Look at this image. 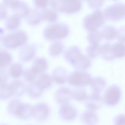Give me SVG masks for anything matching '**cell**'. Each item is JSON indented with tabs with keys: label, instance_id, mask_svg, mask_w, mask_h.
<instances>
[{
	"label": "cell",
	"instance_id": "cell-1",
	"mask_svg": "<svg viewBox=\"0 0 125 125\" xmlns=\"http://www.w3.org/2000/svg\"><path fill=\"white\" fill-rule=\"evenodd\" d=\"M64 56L68 61L80 69L85 67L88 62V57L83 54L80 48L76 45L67 48L64 52Z\"/></svg>",
	"mask_w": 125,
	"mask_h": 125
},
{
	"label": "cell",
	"instance_id": "cell-2",
	"mask_svg": "<svg viewBox=\"0 0 125 125\" xmlns=\"http://www.w3.org/2000/svg\"><path fill=\"white\" fill-rule=\"evenodd\" d=\"M69 31L68 27L60 22L51 23L44 28L43 34L45 38L48 40H55L63 38L66 36Z\"/></svg>",
	"mask_w": 125,
	"mask_h": 125
},
{
	"label": "cell",
	"instance_id": "cell-3",
	"mask_svg": "<svg viewBox=\"0 0 125 125\" xmlns=\"http://www.w3.org/2000/svg\"><path fill=\"white\" fill-rule=\"evenodd\" d=\"M49 3L54 11L69 14L79 11L82 5L80 0H51Z\"/></svg>",
	"mask_w": 125,
	"mask_h": 125
},
{
	"label": "cell",
	"instance_id": "cell-4",
	"mask_svg": "<svg viewBox=\"0 0 125 125\" xmlns=\"http://www.w3.org/2000/svg\"><path fill=\"white\" fill-rule=\"evenodd\" d=\"M105 20L103 12L96 9L85 17L83 24L85 28L90 32L97 30L103 24Z\"/></svg>",
	"mask_w": 125,
	"mask_h": 125
},
{
	"label": "cell",
	"instance_id": "cell-5",
	"mask_svg": "<svg viewBox=\"0 0 125 125\" xmlns=\"http://www.w3.org/2000/svg\"><path fill=\"white\" fill-rule=\"evenodd\" d=\"M103 12L105 18L112 21H118L125 16V4L121 2L111 4L106 7Z\"/></svg>",
	"mask_w": 125,
	"mask_h": 125
},
{
	"label": "cell",
	"instance_id": "cell-6",
	"mask_svg": "<svg viewBox=\"0 0 125 125\" xmlns=\"http://www.w3.org/2000/svg\"><path fill=\"white\" fill-rule=\"evenodd\" d=\"M27 36L22 31L15 32L6 36L4 40V45L10 48H15L23 44L26 41Z\"/></svg>",
	"mask_w": 125,
	"mask_h": 125
},
{
	"label": "cell",
	"instance_id": "cell-7",
	"mask_svg": "<svg viewBox=\"0 0 125 125\" xmlns=\"http://www.w3.org/2000/svg\"><path fill=\"white\" fill-rule=\"evenodd\" d=\"M68 80L70 84L79 86L87 85L91 83L92 80L88 73L80 71L73 72L68 77Z\"/></svg>",
	"mask_w": 125,
	"mask_h": 125
},
{
	"label": "cell",
	"instance_id": "cell-8",
	"mask_svg": "<svg viewBox=\"0 0 125 125\" xmlns=\"http://www.w3.org/2000/svg\"><path fill=\"white\" fill-rule=\"evenodd\" d=\"M120 96L121 91L119 87L115 85H112L106 91L105 94L104 100L108 104L114 105L118 102Z\"/></svg>",
	"mask_w": 125,
	"mask_h": 125
},
{
	"label": "cell",
	"instance_id": "cell-9",
	"mask_svg": "<svg viewBox=\"0 0 125 125\" xmlns=\"http://www.w3.org/2000/svg\"><path fill=\"white\" fill-rule=\"evenodd\" d=\"M50 113L49 106L44 103H39L33 106L32 116L38 120L46 119L49 115Z\"/></svg>",
	"mask_w": 125,
	"mask_h": 125
},
{
	"label": "cell",
	"instance_id": "cell-10",
	"mask_svg": "<svg viewBox=\"0 0 125 125\" xmlns=\"http://www.w3.org/2000/svg\"><path fill=\"white\" fill-rule=\"evenodd\" d=\"M4 3L8 6L17 10L16 14L21 18L26 15L30 9L26 3L19 1L5 0Z\"/></svg>",
	"mask_w": 125,
	"mask_h": 125
},
{
	"label": "cell",
	"instance_id": "cell-11",
	"mask_svg": "<svg viewBox=\"0 0 125 125\" xmlns=\"http://www.w3.org/2000/svg\"><path fill=\"white\" fill-rule=\"evenodd\" d=\"M54 97L58 103L61 104L67 103L73 97V92L67 88L62 87L56 91Z\"/></svg>",
	"mask_w": 125,
	"mask_h": 125
},
{
	"label": "cell",
	"instance_id": "cell-12",
	"mask_svg": "<svg viewBox=\"0 0 125 125\" xmlns=\"http://www.w3.org/2000/svg\"><path fill=\"white\" fill-rule=\"evenodd\" d=\"M59 115L63 120L69 121L74 118L76 115L75 109L68 103L61 104L59 110Z\"/></svg>",
	"mask_w": 125,
	"mask_h": 125
},
{
	"label": "cell",
	"instance_id": "cell-13",
	"mask_svg": "<svg viewBox=\"0 0 125 125\" xmlns=\"http://www.w3.org/2000/svg\"><path fill=\"white\" fill-rule=\"evenodd\" d=\"M32 108L33 106L29 104L21 103L15 115L21 119H28L32 116Z\"/></svg>",
	"mask_w": 125,
	"mask_h": 125
},
{
	"label": "cell",
	"instance_id": "cell-14",
	"mask_svg": "<svg viewBox=\"0 0 125 125\" xmlns=\"http://www.w3.org/2000/svg\"><path fill=\"white\" fill-rule=\"evenodd\" d=\"M53 81L59 84L65 83L68 80L67 72L63 67H58L53 70L51 76Z\"/></svg>",
	"mask_w": 125,
	"mask_h": 125
},
{
	"label": "cell",
	"instance_id": "cell-15",
	"mask_svg": "<svg viewBox=\"0 0 125 125\" xmlns=\"http://www.w3.org/2000/svg\"><path fill=\"white\" fill-rule=\"evenodd\" d=\"M110 51L111 59L115 58L123 57L125 55V45L119 42L111 44Z\"/></svg>",
	"mask_w": 125,
	"mask_h": 125
},
{
	"label": "cell",
	"instance_id": "cell-16",
	"mask_svg": "<svg viewBox=\"0 0 125 125\" xmlns=\"http://www.w3.org/2000/svg\"><path fill=\"white\" fill-rule=\"evenodd\" d=\"M26 16L27 22L31 25L37 24L42 20L40 11L37 8H30Z\"/></svg>",
	"mask_w": 125,
	"mask_h": 125
},
{
	"label": "cell",
	"instance_id": "cell-17",
	"mask_svg": "<svg viewBox=\"0 0 125 125\" xmlns=\"http://www.w3.org/2000/svg\"><path fill=\"white\" fill-rule=\"evenodd\" d=\"M36 46L35 44L31 43L24 47L21 52V56L24 60L28 61L34 57L36 52Z\"/></svg>",
	"mask_w": 125,
	"mask_h": 125
},
{
	"label": "cell",
	"instance_id": "cell-18",
	"mask_svg": "<svg viewBox=\"0 0 125 125\" xmlns=\"http://www.w3.org/2000/svg\"><path fill=\"white\" fill-rule=\"evenodd\" d=\"M101 32L103 38L107 40H112L117 37V30L111 25L104 26Z\"/></svg>",
	"mask_w": 125,
	"mask_h": 125
},
{
	"label": "cell",
	"instance_id": "cell-19",
	"mask_svg": "<svg viewBox=\"0 0 125 125\" xmlns=\"http://www.w3.org/2000/svg\"><path fill=\"white\" fill-rule=\"evenodd\" d=\"M40 9L42 20L53 22L57 20V15L53 10L46 8Z\"/></svg>",
	"mask_w": 125,
	"mask_h": 125
},
{
	"label": "cell",
	"instance_id": "cell-20",
	"mask_svg": "<svg viewBox=\"0 0 125 125\" xmlns=\"http://www.w3.org/2000/svg\"><path fill=\"white\" fill-rule=\"evenodd\" d=\"M53 81L52 77L45 73L41 74L35 81L38 85L43 90L49 87Z\"/></svg>",
	"mask_w": 125,
	"mask_h": 125
},
{
	"label": "cell",
	"instance_id": "cell-21",
	"mask_svg": "<svg viewBox=\"0 0 125 125\" xmlns=\"http://www.w3.org/2000/svg\"><path fill=\"white\" fill-rule=\"evenodd\" d=\"M47 67L46 60L43 58H37L34 61L31 68L37 74L44 71Z\"/></svg>",
	"mask_w": 125,
	"mask_h": 125
},
{
	"label": "cell",
	"instance_id": "cell-22",
	"mask_svg": "<svg viewBox=\"0 0 125 125\" xmlns=\"http://www.w3.org/2000/svg\"><path fill=\"white\" fill-rule=\"evenodd\" d=\"M103 38L101 31L98 30L90 31L87 36L88 41L90 44L99 45Z\"/></svg>",
	"mask_w": 125,
	"mask_h": 125
},
{
	"label": "cell",
	"instance_id": "cell-23",
	"mask_svg": "<svg viewBox=\"0 0 125 125\" xmlns=\"http://www.w3.org/2000/svg\"><path fill=\"white\" fill-rule=\"evenodd\" d=\"M27 90L29 95L33 98H37L39 96L43 90L38 85L35 81L31 82L29 84Z\"/></svg>",
	"mask_w": 125,
	"mask_h": 125
},
{
	"label": "cell",
	"instance_id": "cell-24",
	"mask_svg": "<svg viewBox=\"0 0 125 125\" xmlns=\"http://www.w3.org/2000/svg\"><path fill=\"white\" fill-rule=\"evenodd\" d=\"M94 92L99 94L105 86L106 83L103 79L98 77L92 79L90 83Z\"/></svg>",
	"mask_w": 125,
	"mask_h": 125
},
{
	"label": "cell",
	"instance_id": "cell-25",
	"mask_svg": "<svg viewBox=\"0 0 125 125\" xmlns=\"http://www.w3.org/2000/svg\"><path fill=\"white\" fill-rule=\"evenodd\" d=\"M86 52L88 56L91 58L96 57L101 54L100 45L90 44L86 48Z\"/></svg>",
	"mask_w": 125,
	"mask_h": 125
},
{
	"label": "cell",
	"instance_id": "cell-26",
	"mask_svg": "<svg viewBox=\"0 0 125 125\" xmlns=\"http://www.w3.org/2000/svg\"><path fill=\"white\" fill-rule=\"evenodd\" d=\"M63 46V43L61 42L60 41H55L50 45L49 49V52L52 55H57L62 52Z\"/></svg>",
	"mask_w": 125,
	"mask_h": 125
},
{
	"label": "cell",
	"instance_id": "cell-27",
	"mask_svg": "<svg viewBox=\"0 0 125 125\" xmlns=\"http://www.w3.org/2000/svg\"><path fill=\"white\" fill-rule=\"evenodd\" d=\"M21 18L16 14L9 17L6 21L7 27L9 30H13L17 28L20 23Z\"/></svg>",
	"mask_w": 125,
	"mask_h": 125
},
{
	"label": "cell",
	"instance_id": "cell-28",
	"mask_svg": "<svg viewBox=\"0 0 125 125\" xmlns=\"http://www.w3.org/2000/svg\"><path fill=\"white\" fill-rule=\"evenodd\" d=\"M13 94H17L21 95L24 91L25 87L23 83L19 80L14 81L10 84Z\"/></svg>",
	"mask_w": 125,
	"mask_h": 125
},
{
	"label": "cell",
	"instance_id": "cell-29",
	"mask_svg": "<svg viewBox=\"0 0 125 125\" xmlns=\"http://www.w3.org/2000/svg\"><path fill=\"white\" fill-rule=\"evenodd\" d=\"M13 94L10 84H5L0 86V98L2 99L7 98Z\"/></svg>",
	"mask_w": 125,
	"mask_h": 125
},
{
	"label": "cell",
	"instance_id": "cell-30",
	"mask_svg": "<svg viewBox=\"0 0 125 125\" xmlns=\"http://www.w3.org/2000/svg\"><path fill=\"white\" fill-rule=\"evenodd\" d=\"M11 58L10 54L5 52H0V67L8 65L11 61Z\"/></svg>",
	"mask_w": 125,
	"mask_h": 125
},
{
	"label": "cell",
	"instance_id": "cell-31",
	"mask_svg": "<svg viewBox=\"0 0 125 125\" xmlns=\"http://www.w3.org/2000/svg\"><path fill=\"white\" fill-rule=\"evenodd\" d=\"M23 70L21 66L19 64H14L11 67L10 73L13 77H17L20 76L23 73Z\"/></svg>",
	"mask_w": 125,
	"mask_h": 125
},
{
	"label": "cell",
	"instance_id": "cell-32",
	"mask_svg": "<svg viewBox=\"0 0 125 125\" xmlns=\"http://www.w3.org/2000/svg\"><path fill=\"white\" fill-rule=\"evenodd\" d=\"M38 74L31 67L26 69L23 73L25 79L28 81H32L36 78Z\"/></svg>",
	"mask_w": 125,
	"mask_h": 125
},
{
	"label": "cell",
	"instance_id": "cell-33",
	"mask_svg": "<svg viewBox=\"0 0 125 125\" xmlns=\"http://www.w3.org/2000/svg\"><path fill=\"white\" fill-rule=\"evenodd\" d=\"M21 103L17 101H13L10 102L8 105L7 110L11 115H15L16 110Z\"/></svg>",
	"mask_w": 125,
	"mask_h": 125
},
{
	"label": "cell",
	"instance_id": "cell-34",
	"mask_svg": "<svg viewBox=\"0 0 125 125\" xmlns=\"http://www.w3.org/2000/svg\"><path fill=\"white\" fill-rule=\"evenodd\" d=\"M73 97L79 100H84L87 98L86 93L83 90H77L73 92Z\"/></svg>",
	"mask_w": 125,
	"mask_h": 125
},
{
	"label": "cell",
	"instance_id": "cell-35",
	"mask_svg": "<svg viewBox=\"0 0 125 125\" xmlns=\"http://www.w3.org/2000/svg\"><path fill=\"white\" fill-rule=\"evenodd\" d=\"M48 0H33V4L37 8L40 9L46 8L49 2Z\"/></svg>",
	"mask_w": 125,
	"mask_h": 125
},
{
	"label": "cell",
	"instance_id": "cell-36",
	"mask_svg": "<svg viewBox=\"0 0 125 125\" xmlns=\"http://www.w3.org/2000/svg\"><path fill=\"white\" fill-rule=\"evenodd\" d=\"M125 27H121L117 30V38L119 42L123 43L125 41Z\"/></svg>",
	"mask_w": 125,
	"mask_h": 125
},
{
	"label": "cell",
	"instance_id": "cell-37",
	"mask_svg": "<svg viewBox=\"0 0 125 125\" xmlns=\"http://www.w3.org/2000/svg\"><path fill=\"white\" fill-rule=\"evenodd\" d=\"M90 7L93 9H96L101 7L103 4L104 1L87 0Z\"/></svg>",
	"mask_w": 125,
	"mask_h": 125
},
{
	"label": "cell",
	"instance_id": "cell-38",
	"mask_svg": "<svg viewBox=\"0 0 125 125\" xmlns=\"http://www.w3.org/2000/svg\"><path fill=\"white\" fill-rule=\"evenodd\" d=\"M7 77V75L5 72L0 71V86L5 84Z\"/></svg>",
	"mask_w": 125,
	"mask_h": 125
},
{
	"label": "cell",
	"instance_id": "cell-39",
	"mask_svg": "<svg viewBox=\"0 0 125 125\" xmlns=\"http://www.w3.org/2000/svg\"><path fill=\"white\" fill-rule=\"evenodd\" d=\"M117 125H125V118L122 116L119 117L116 121Z\"/></svg>",
	"mask_w": 125,
	"mask_h": 125
},
{
	"label": "cell",
	"instance_id": "cell-40",
	"mask_svg": "<svg viewBox=\"0 0 125 125\" xmlns=\"http://www.w3.org/2000/svg\"><path fill=\"white\" fill-rule=\"evenodd\" d=\"M4 12L3 8L0 7V18H2Z\"/></svg>",
	"mask_w": 125,
	"mask_h": 125
},
{
	"label": "cell",
	"instance_id": "cell-41",
	"mask_svg": "<svg viewBox=\"0 0 125 125\" xmlns=\"http://www.w3.org/2000/svg\"></svg>",
	"mask_w": 125,
	"mask_h": 125
}]
</instances>
